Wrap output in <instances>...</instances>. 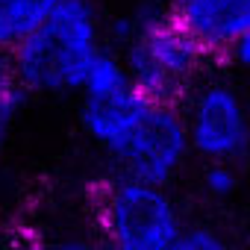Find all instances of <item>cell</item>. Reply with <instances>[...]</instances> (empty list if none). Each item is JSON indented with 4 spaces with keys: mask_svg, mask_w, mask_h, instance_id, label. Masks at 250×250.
<instances>
[{
    "mask_svg": "<svg viewBox=\"0 0 250 250\" xmlns=\"http://www.w3.org/2000/svg\"><path fill=\"white\" fill-rule=\"evenodd\" d=\"M103 50V24L91 0H62L47 21L15 50L18 85L27 94L83 91L91 62Z\"/></svg>",
    "mask_w": 250,
    "mask_h": 250,
    "instance_id": "cell-1",
    "label": "cell"
},
{
    "mask_svg": "<svg viewBox=\"0 0 250 250\" xmlns=\"http://www.w3.org/2000/svg\"><path fill=\"white\" fill-rule=\"evenodd\" d=\"M133 12L142 24V33L121 53L130 80L147 100L177 106L180 97L194 88V80L209 56L183 27L171 21L165 6L145 0Z\"/></svg>",
    "mask_w": 250,
    "mask_h": 250,
    "instance_id": "cell-2",
    "label": "cell"
},
{
    "mask_svg": "<svg viewBox=\"0 0 250 250\" xmlns=\"http://www.w3.org/2000/svg\"><path fill=\"white\" fill-rule=\"evenodd\" d=\"M183 232L168 188L115 177L97 194V235L109 250H174Z\"/></svg>",
    "mask_w": 250,
    "mask_h": 250,
    "instance_id": "cell-3",
    "label": "cell"
},
{
    "mask_svg": "<svg viewBox=\"0 0 250 250\" xmlns=\"http://www.w3.org/2000/svg\"><path fill=\"white\" fill-rule=\"evenodd\" d=\"M186 130L191 153L209 162L235 165L250 150V106L227 80H206L188 91Z\"/></svg>",
    "mask_w": 250,
    "mask_h": 250,
    "instance_id": "cell-4",
    "label": "cell"
},
{
    "mask_svg": "<svg viewBox=\"0 0 250 250\" xmlns=\"http://www.w3.org/2000/svg\"><path fill=\"white\" fill-rule=\"evenodd\" d=\"M188 156L191 145L183 109L171 103H153L133 139L112 162L118 165V177L168 188V183L183 171Z\"/></svg>",
    "mask_w": 250,
    "mask_h": 250,
    "instance_id": "cell-5",
    "label": "cell"
},
{
    "mask_svg": "<svg viewBox=\"0 0 250 250\" xmlns=\"http://www.w3.org/2000/svg\"><path fill=\"white\" fill-rule=\"evenodd\" d=\"M168 15L206 56H229L250 30V0H174Z\"/></svg>",
    "mask_w": 250,
    "mask_h": 250,
    "instance_id": "cell-6",
    "label": "cell"
},
{
    "mask_svg": "<svg viewBox=\"0 0 250 250\" xmlns=\"http://www.w3.org/2000/svg\"><path fill=\"white\" fill-rule=\"evenodd\" d=\"M153 109V100H147L136 85L124 88L109 97H83L80 106V124L85 136L109 156L115 159L124 145L133 139L139 124Z\"/></svg>",
    "mask_w": 250,
    "mask_h": 250,
    "instance_id": "cell-7",
    "label": "cell"
},
{
    "mask_svg": "<svg viewBox=\"0 0 250 250\" xmlns=\"http://www.w3.org/2000/svg\"><path fill=\"white\" fill-rule=\"evenodd\" d=\"M62 0H0V47L15 50Z\"/></svg>",
    "mask_w": 250,
    "mask_h": 250,
    "instance_id": "cell-8",
    "label": "cell"
},
{
    "mask_svg": "<svg viewBox=\"0 0 250 250\" xmlns=\"http://www.w3.org/2000/svg\"><path fill=\"white\" fill-rule=\"evenodd\" d=\"M130 85H133V80H130L127 65H124V56L103 47L100 56L91 62L80 94L83 97H109V94H118V91L130 88Z\"/></svg>",
    "mask_w": 250,
    "mask_h": 250,
    "instance_id": "cell-9",
    "label": "cell"
},
{
    "mask_svg": "<svg viewBox=\"0 0 250 250\" xmlns=\"http://www.w3.org/2000/svg\"><path fill=\"white\" fill-rule=\"evenodd\" d=\"M27 97H30V94H27L24 88L9 91V94L0 97V156H3L6 147H9L12 130H15V124H18V118H21V112H24V106H27Z\"/></svg>",
    "mask_w": 250,
    "mask_h": 250,
    "instance_id": "cell-10",
    "label": "cell"
},
{
    "mask_svg": "<svg viewBox=\"0 0 250 250\" xmlns=\"http://www.w3.org/2000/svg\"><path fill=\"white\" fill-rule=\"evenodd\" d=\"M203 188H206V194L215 197V200L229 197V194L238 188V174H235V168L227 165V162H209L206 171H203Z\"/></svg>",
    "mask_w": 250,
    "mask_h": 250,
    "instance_id": "cell-11",
    "label": "cell"
},
{
    "mask_svg": "<svg viewBox=\"0 0 250 250\" xmlns=\"http://www.w3.org/2000/svg\"><path fill=\"white\" fill-rule=\"evenodd\" d=\"M174 250H229L224 235L215 232L212 227H186Z\"/></svg>",
    "mask_w": 250,
    "mask_h": 250,
    "instance_id": "cell-12",
    "label": "cell"
},
{
    "mask_svg": "<svg viewBox=\"0 0 250 250\" xmlns=\"http://www.w3.org/2000/svg\"><path fill=\"white\" fill-rule=\"evenodd\" d=\"M27 250H109L100 235H62L47 241H33Z\"/></svg>",
    "mask_w": 250,
    "mask_h": 250,
    "instance_id": "cell-13",
    "label": "cell"
},
{
    "mask_svg": "<svg viewBox=\"0 0 250 250\" xmlns=\"http://www.w3.org/2000/svg\"><path fill=\"white\" fill-rule=\"evenodd\" d=\"M18 71H15V56L12 50L0 47V97L9 94V91H18Z\"/></svg>",
    "mask_w": 250,
    "mask_h": 250,
    "instance_id": "cell-14",
    "label": "cell"
},
{
    "mask_svg": "<svg viewBox=\"0 0 250 250\" xmlns=\"http://www.w3.org/2000/svg\"><path fill=\"white\" fill-rule=\"evenodd\" d=\"M227 59H229L241 74H247V77H250V30H247V36L235 44V50H232Z\"/></svg>",
    "mask_w": 250,
    "mask_h": 250,
    "instance_id": "cell-15",
    "label": "cell"
},
{
    "mask_svg": "<svg viewBox=\"0 0 250 250\" xmlns=\"http://www.w3.org/2000/svg\"><path fill=\"white\" fill-rule=\"evenodd\" d=\"M153 3H159V6H165V9H171V6H174V0H153Z\"/></svg>",
    "mask_w": 250,
    "mask_h": 250,
    "instance_id": "cell-16",
    "label": "cell"
}]
</instances>
